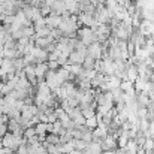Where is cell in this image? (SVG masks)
Instances as JSON below:
<instances>
[{
	"mask_svg": "<svg viewBox=\"0 0 154 154\" xmlns=\"http://www.w3.org/2000/svg\"><path fill=\"white\" fill-rule=\"evenodd\" d=\"M114 151H115V150H111V151H103L102 154H114Z\"/></svg>",
	"mask_w": 154,
	"mask_h": 154,
	"instance_id": "74e56055",
	"label": "cell"
},
{
	"mask_svg": "<svg viewBox=\"0 0 154 154\" xmlns=\"http://www.w3.org/2000/svg\"><path fill=\"white\" fill-rule=\"evenodd\" d=\"M76 36H78L79 42H81L82 45H85V47L91 45L93 42H97V41H96V33H94L90 27H79V29L76 30Z\"/></svg>",
	"mask_w": 154,
	"mask_h": 154,
	"instance_id": "6da1fadb",
	"label": "cell"
},
{
	"mask_svg": "<svg viewBox=\"0 0 154 154\" xmlns=\"http://www.w3.org/2000/svg\"><path fill=\"white\" fill-rule=\"evenodd\" d=\"M87 55V51H72L69 54V61L67 64H81L82 66V61Z\"/></svg>",
	"mask_w": 154,
	"mask_h": 154,
	"instance_id": "8992f818",
	"label": "cell"
},
{
	"mask_svg": "<svg viewBox=\"0 0 154 154\" xmlns=\"http://www.w3.org/2000/svg\"><path fill=\"white\" fill-rule=\"evenodd\" d=\"M78 85H79L81 91H87V90L91 88V81H88V79H78Z\"/></svg>",
	"mask_w": 154,
	"mask_h": 154,
	"instance_id": "603a6c76",
	"label": "cell"
},
{
	"mask_svg": "<svg viewBox=\"0 0 154 154\" xmlns=\"http://www.w3.org/2000/svg\"><path fill=\"white\" fill-rule=\"evenodd\" d=\"M3 85H5V82H3V81H0V91H2V88H3Z\"/></svg>",
	"mask_w": 154,
	"mask_h": 154,
	"instance_id": "f35d334b",
	"label": "cell"
},
{
	"mask_svg": "<svg viewBox=\"0 0 154 154\" xmlns=\"http://www.w3.org/2000/svg\"><path fill=\"white\" fill-rule=\"evenodd\" d=\"M85 150H88V153L90 154H102V147H100V142H96V141H91L88 145H87V148Z\"/></svg>",
	"mask_w": 154,
	"mask_h": 154,
	"instance_id": "2e32d148",
	"label": "cell"
},
{
	"mask_svg": "<svg viewBox=\"0 0 154 154\" xmlns=\"http://www.w3.org/2000/svg\"><path fill=\"white\" fill-rule=\"evenodd\" d=\"M105 82H106V85H108V91H114V90L120 88L121 79H120V78H117L115 75H111V76H108V75H106Z\"/></svg>",
	"mask_w": 154,
	"mask_h": 154,
	"instance_id": "9c48e42d",
	"label": "cell"
},
{
	"mask_svg": "<svg viewBox=\"0 0 154 154\" xmlns=\"http://www.w3.org/2000/svg\"><path fill=\"white\" fill-rule=\"evenodd\" d=\"M47 124H48V123H38V124L35 126V130H36V135H38V136H47V135H48Z\"/></svg>",
	"mask_w": 154,
	"mask_h": 154,
	"instance_id": "e0dca14e",
	"label": "cell"
},
{
	"mask_svg": "<svg viewBox=\"0 0 154 154\" xmlns=\"http://www.w3.org/2000/svg\"><path fill=\"white\" fill-rule=\"evenodd\" d=\"M0 70H2V73H3L5 76L9 75V73H15V69H14V63H12V60H9V58H3L2 66H0Z\"/></svg>",
	"mask_w": 154,
	"mask_h": 154,
	"instance_id": "8fae6325",
	"label": "cell"
},
{
	"mask_svg": "<svg viewBox=\"0 0 154 154\" xmlns=\"http://www.w3.org/2000/svg\"><path fill=\"white\" fill-rule=\"evenodd\" d=\"M33 27H35V30H39V29L47 27V26H45V18L42 17V18H39L38 21H35V23H33Z\"/></svg>",
	"mask_w": 154,
	"mask_h": 154,
	"instance_id": "f1b7e54d",
	"label": "cell"
},
{
	"mask_svg": "<svg viewBox=\"0 0 154 154\" xmlns=\"http://www.w3.org/2000/svg\"><path fill=\"white\" fill-rule=\"evenodd\" d=\"M94 63H96L94 58H91L90 55H85V58H84V61H82V69H85V70L94 69Z\"/></svg>",
	"mask_w": 154,
	"mask_h": 154,
	"instance_id": "ac0fdd59",
	"label": "cell"
},
{
	"mask_svg": "<svg viewBox=\"0 0 154 154\" xmlns=\"http://www.w3.org/2000/svg\"><path fill=\"white\" fill-rule=\"evenodd\" d=\"M124 153H126V151H124L123 148H117V150L114 151V154H124Z\"/></svg>",
	"mask_w": 154,
	"mask_h": 154,
	"instance_id": "e575fe53",
	"label": "cell"
},
{
	"mask_svg": "<svg viewBox=\"0 0 154 154\" xmlns=\"http://www.w3.org/2000/svg\"><path fill=\"white\" fill-rule=\"evenodd\" d=\"M47 144V142H45ZM47 153L48 154H61V145L60 144H54V145H48L47 144Z\"/></svg>",
	"mask_w": 154,
	"mask_h": 154,
	"instance_id": "44dd1931",
	"label": "cell"
},
{
	"mask_svg": "<svg viewBox=\"0 0 154 154\" xmlns=\"http://www.w3.org/2000/svg\"><path fill=\"white\" fill-rule=\"evenodd\" d=\"M3 18H5V15H3V14H0V23L3 21Z\"/></svg>",
	"mask_w": 154,
	"mask_h": 154,
	"instance_id": "ab89813d",
	"label": "cell"
},
{
	"mask_svg": "<svg viewBox=\"0 0 154 154\" xmlns=\"http://www.w3.org/2000/svg\"><path fill=\"white\" fill-rule=\"evenodd\" d=\"M45 142L48 145H54V144H60L58 142V135H54V133H50L45 136Z\"/></svg>",
	"mask_w": 154,
	"mask_h": 154,
	"instance_id": "484cf974",
	"label": "cell"
},
{
	"mask_svg": "<svg viewBox=\"0 0 154 154\" xmlns=\"http://www.w3.org/2000/svg\"><path fill=\"white\" fill-rule=\"evenodd\" d=\"M130 88H133V82H130V81H127V79L121 81V84H120V90H121L123 93L129 91Z\"/></svg>",
	"mask_w": 154,
	"mask_h": 154,
	"instance_id": "4316f807",
	"label": "cell"
},
{
	"mask_svg": "<svg viewBox=\"0 0 154 154\" xmlns=\"http://www.w3.org/2000/svg\"><path fill=\"white\" fill-rule=\"evenodd\" d=\"M2 61H3V57L0 55V66H2Z\"/></svg>",
	"mask_w": 154,
	"mask_h": 154,
	"instance_id": "b9f144b4",
	"label": "cell"
},
{
	"mask_svg": "<svg viewBox=\"0 0 154 154\" xmlns=\"http://www.w3.org/2000/svg\"><path fill=\"white\" fill-rule=\"evenodd\" d=\"M69 154H82V151H78V150H72Z\"/></svg>",
	"mask_w": 154,
	"mask_h": 154,
	"instance_id": "d590c367",
	"label": "cell"
},
{
	"mask_svg": "<svg viewBox=\"0 0 154 154\" xmlns=\"http://www.w3.org/2000/svg\"><path fill=\"white\" fill-rule=\"evenodd\" d=\"M136 154H148V153H145V151L141 148V150H138V153H136Z\"/></svg>",
	"mask_w": 154,
	"mask_h": 154,
	"instance_id": "8d00e7d4",
	"label": "cell"
},
{
	"mask_svg": "<svg viewBox=\"0 0 154 154\" xmlns=\"http://www.w3.org/2000/svg\"><path fill=\"white\" fill-rule=\"evenodd\" d=\"M15 21V15H5V18H3V24H5V27H8V26H11L12 23Z\"/></svg>",
	"mask_w": 154,
	"mask_h": 154,
	"instance_id": "f546056e",
	"label": "cell"
},
{
	"mask_svg": "<svg viewBox=\"0 0 154 154\" xmlns=\"http://www.w3.org/2000/svg\"><path fill=\"white\" fill-rule=\"evenodd\" d=\"M51 12L52 14H55V15H60V17L64 15V14H69L63 0H55V3L51 6Z\"/></svg>",
	"mask_w": 154,
	"mask_h": 154,
	"instance_id": "30bf717a",
	"label": "cell"
},
{
	"mask_svg": "<svg viewBox=\"0 0 154 154\" xmlns=\"http://www.w3.org/2000/svg\"><path fill=\"white\" fill-rule=\"evenodd\" d=\"M138 76H139V73H138V69H136V66H133V64H129V66L126 67V78H127V81H130V82H135V81L138 79Z\"/></svg>",
	"mask_w": 154,
	"mask_h": 154,
	"instance_id": "7c38bea8",
	"label": "cell"
},
{
	"mask_svg": "<svg viewBox=\"0 0 154 154\" xmlns=\"http://www.w3.org/2000/svg\"><path fill=\"white\" fill-rule=\"evenodd\" d=\"M87 142H84L82 139H75V150H78V151H84L85 148H87Z\"/></svg>",
	"mask_w": 154,
	"mask_h": 154,
	"instance_id": "83f0119b",
	"label": "cell"
},
{
	"mask_svg": "<svg viewBox=\"0 0 154 154\" xmlns=\"http://www.w3.org/2000/svg\"><path fill=\"white\" fill-rule=\"evenodd\" d=\"M103 51H105V47L100 42H93L91 45L87 47V55H90L94 60H102Z\"/></svg>",
	"mask_w": 154,
	"mask_h": 154,
	"instance_id": "3957f363",
	"label": "cell"
},
{
	"mask_svg": "<svg viewBox=\"0 0 154 154\" xmlns=\"http://www.w3.org/2000/svg\"><path fill=\"white\" fill-rule=\"evenodd\" d=\"M63 67H66L73 78H75V76L78 78V76L81 75V72H82V66H81V64H66V66H63Z\"/></svg>",
	"mask_w": 154,
	"mask_h": 154,
	"instance_id": "5bb4252c",
	"label": "cell"
},
{
	"mask_svg": "<svg viewBox=\"0 0 154 154\" xmlns=\"http://www.w3.org/2000/svg\"><path fill=\"white\" fill-rule=\"evenodd\" d=\"M47 72H48V66H47V63H38V64H35V75H36L38 82H39V81H44Z\"/></svg>",
	"mask_w": 154,
	"mask_h": 154,
	"instance_id": "ba28073f",
	"label": "cell"
},
{
	"mask_svg": "<svg viewBox=\"0 0 154 154\" xmlns=\"http://www.w3.org/2000/svg\"><path fill=\"white\" fill-rule=\"evenodd\" d=\"M148 133H150V138L154 139V120H150V126H148Z\"/></svg>",
	"mask_w": 154,
	"mask_h": 154,
	"instance_id": "1f68e13d",
	"label": "cell"
},
{
	"mask_svg": "<svg viewBox=\"0 0 154 154\" xmlns=\"http://www.w3.org/2000/svg\"><path fill=\"white\" fill-rule=\"evenodd\" d=\"M84 126H85L87 129H90V130L96 129V127H97V118H96V115H94V117H91V118H87Z\"/></svg>",
	"mask_w": 154,
	"mask_h": 154,
	"instance_id": "cb8c5ba5",
	"label": "cell"
},
{
	"mask_svg": "<svg viewBox=\"0 0 154 154\" xmlns=\"http://www.w3.org/2000/svg\"><path fill=\"white\" fill-rule=\"evenodd\" d=\"M61 23V17L60 15H55V14H50L48 17H45V26L50 29V30H54V29H58Z\"/></svg>",
	"mask_w": 154,
	"mask_h": 154,
	"instance_id": "52a82bcc",
	"label": "cell"
},
{
	"mask_svg": "<svg viewBox=\"0 0 154 154\" xmlns=\"http://www.w3.org/2000/svg\"><path fill=\"white\" fill-rule=\"evenodd\" d=\"M138 150H141V148L138 147L136 141H135V139H129L127 144H126V147H124V151L129 153V154H136L138 153Z\"/></svg>",
	"mask_w": 154,
	"mask_h": 154,
	"instance_id": "9a60e30c",
	"label": "cell"
},
{
	"mask_svg": "<svg viewBox=\"0 0 154 154\" xmlns=\"http://www.w3.org/2000/svg\"><path fill=\"white\" fill-rule=\"evenodd\" d=\"M150 39H151V41H153V42H154V33H153V35H151V36H150Z\"/></svg>",
	"mask_w": 154,
	"mask_h": 154,
	"instance_id": "60d3db41",
	"label": "cell"
},
{
	"mask_svg": "<svg viewBox=\"0 0 154 154\" xmlns=\"http://www.w3.org/2000/svg\"><path fill=\"white\" fill-rule=\"evenodd\" d=\"M64 132H66V130L63 129V126H61V123H60L58 120H57L55 123H52V132H51V133H54V135H58V136H60V135H63Z\"/></svg>",
	"mask_w": 154,
	"mask_h": 154,
	"instance_id": "ffe728a7",
	"label": "cell"
},
{
	"mask_svg": "<svg viewBox=\"0 0 154 154\" xmlns=\"http://www.w3.org/2000/svg\"><path fill=\"white\" fill-rule=\"evenodd\" d=\"M38 106L36 105H24L23 108H21V120H24V121H30L32 120V117H35V115H38Z\"/></svg>",
	"mask_w": 154,
	"mask_h": 154,
	"instance_id": "277c9868",
	"label": "cell"
},
{
	"mask_svg": "<svg viewBox=\"0 0 154 154\" xmlns=\"http://www.w3.org/2000/svg\"><path fill=\"white\" fill-rule=\"evenodd\" d=\"M0 154H14V151L6 148V147H0Z\"/></svg>",
	"mask_w": 154,
	"mask_h": 154,
	"instance_id": "836d02e7",
	"label": "cell"
},
{
	"mask_svg": "<svg viewBox=\"0 0 154 154\" xmlns=\"http://www.w3.org/2000/svg\"><path fill=\"white\" fill-rule=\"evenodd\" d=\"M100 147H102V151H111V150H117V139L112 136V135H108L105 139L100 141Z\"/></svg>",
	"mask_w": 154,
	"mask_h": 154,
	"instance_id": "5b68a950",
	"label": "cell"
},
{
	"mask_svg": "<svg viewBox=\"0 0 154 154\" xmlns=\"http://www.w3.org/2000/svg\"><path fill=\"white\" fill-rule=\"evenodd\" d=\"M23 136H24L26 141L30 139V138H33V136H36V130H35V127H27V129H24V130H23Z\"/></svg>",
	"mask_w": 154,
	"mask_h": 154,
	"instance_id": "d4e9b609",
	"label": "cell"
},
{
	"mask_svg": "<svg viewBox=\"0 0 154 154\" xmlns=\"http://www.w3.org/2000/svg\"><path fill=\"white\" fill-rule=\"evenodd\" d=\"M17 2H26V0H17Z\"/></svg>",
	"mask_w": 154,
	"mask_h": 154,
	"instance_id": "7bdbcfd3",
	"label": "cell"
},
{
	"mask_svg": "<svg viewBox=\"0 0 154 154\" xmlns=\"http://www.w3.org/2000/svg\"><path fill=\"white\" fill-rule=\"evenodd\" d=\"M8 132H11V133H21L23 135V129H21L18 120L9 118V121H8Z\"/></svg>",
	"mask_w": 154,
	"mask_h": 154,
	"instance_id": "4fadbf2b",
	"label": "cell"
},
{
	"mask_svg": "<svg viewBox=\"0 0 154 154\" xmlns=\"http://www.w3.org/2000/svg\"><path fill=\"white\" fill-rule=\"evenodd\" d=\"M81 114H82V117L87 120V118H91V117H94V115H96V109H94V108H91V106H88V108L81 109Z\"/></svg>",
	"mask_w": 154,
	"mask_h": 154,
	"instance_id": "7402d4cb",
	"label": "cell"
},
{
	"mask_svg": "<svg viewBox=\"0 0 154 154\" xmlns=\"http://www.w3.org/2000/svg\"><path fill=\"white\" fill-rule=\"evenodd\" d=\"M47 66H48V69H50V70H57V69L60 67L57 61H47Z\"/></svg>",
	"mask_w": 154,
	"mask_h": 154,
	"instance_id": "4dcf8cb0",
	"label": "cell"
},
{
	"mask_svg": "<svg viewBox=\"0 0 154 154\" xmlns=\"http://www.w3.org/2000/svg\"><path fill=\"white\" fill-rule=\"evenodd\" d=\"M44 81L47 82V85L50 87L51 91L60 88V87L64 84V81L57 75V72H55V70H50V69H48V72H47V75H45V78H44Z\"/></svg>",
	"mask_w": 154,
	"mask_h": 154,
	"instance_id": "7a4b0ae2",
	"label": "cell"
},
{
	"mask_svg": "<svg viewBox=\"0 0 154 154\" xmlns=\"http://www.w3.org/2000/svg\"><path fill=\"white\" fill-rule=\"evenodd\" d=\"M142 150L148 154L153 153V150H154V139L153 138H147V139H145V142H144V145H142Z\"/></svg>",
	"mask_w": 154,
	"mask_h": 154,
	"instance_id": "d6986e66",
	"label": "cell"
},
{
	"mask_svg": "<svg viewBox=\"0 0 154 154\" xmlns=\"http://www.w3.org/2000/svg\"><path fill=\"white\" fill-rule=\"evenodd\" d=\"M8 133V124H0V138H3Z\"/></svg>",
	"mask_w": 154,
	"mask_h": 154,
	"instance_id": "d6a6232c",
	"label": "cell"
}]
</instances>
